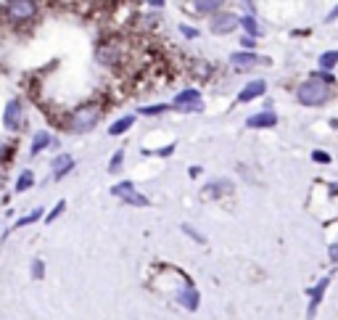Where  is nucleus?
Wrapping results in <instances>:
<instances>
[{"mask_svg":"<svg viewBox=\"0 0 338 320\" xmlns=\"http://www.w3.org/2000/svg\"><path fill=\"white\" fill-rule=\"evenodd\" d=\"M296 98H298V103H304V106H320V103H325L330 98V88H328L325 80L312 77L296 90Z\"/></svg>","mask_w":338,"mask_h":320,"instance_id":"f257e3e1","label":"nucleus"},{"mask_svg":"<svg viewBox=\"0 0 338 320\" xmlns=\"http://www.w3.org/2000/svg\"><path fill=\"white\" fill-rule=\"evenodd\" d=\"M98 117H100V109L96 106V103H84V106H80L72 114L69 130L72 133H88V130H92L98 125Z\"/></svg>","mask_w":338,"mask_h":320,"instance_id":"f03ea898","label":"nucleus"},{"mask_svg":"<svg viewBox=\"0 0 338 320\" xmlns=\"http://www.w3.org/2000/svg\"><path fill=\"white\" fill-rule=\"evenodd\" d=\"M111 193H114L116 199H124L127 204H132V206H148V199L135 191L132 183H119V185L111 188Z\"/></svg>","mask_w":338,"mask_h":320,"instance_id":"7ed1b4c3","label":"nucleus"},{"mask_svg":"<svg viewBox=\"0 0 338 320\" xmlns=\"http://www.w3.org/2000/svg\"><path fill=\"white\" fill-rule=\"evenodd\" d=\"M37 11L34 0H8V16L16 19V22H26L32 19Z\"/></svg>","mask_w":338,"mask_h":320,"instance_id":"20e7f679","label":"nucleus"},{"mask_svg":"<svg viewBox=\"0 0 338 320\" xmlns=\"http://www.w3.org/2000/svg\"><path fill=\"white\" fill-rule=\"evenodd\" d=\"M174 109L177 111H201L204 109L201 93L198 90H182L180 96L174 98Z\"/></svg>","mask_w":338,"mask_h":320,"instance_id":"39448f33","label":"nucleus"},{"mask_svg":"<svg viewBox=\"0 0 338 320\" xmlns=\"http://www.w3.org/2000/svg\"><path fill=\"white\" fill-rule=\"evenodd\" d=\"M3 125L8 130H16L18 125H22V101H8V106H6V117H3Z\"/></svg>","mask_w":338,"mask_h":320,"instance_id":"423d86ee","label":"nucleus"},{"mask_svg":"<svg viewBox=\"0 0 338 320\" xmlns=\"http://www.w3.org/2000/svg\"><path fill=\"white\" fill-rule=\"evenodd\" d=\"M238 27V19L232 16V14H222V16H217L212 22V32L214 35H228V32H232Z\"/></svg>","mask_w":338,"mask_h":320,"instance_id":"0eeeda50","label":"nucleus"},{"mask_svg":"<svg viewBox=\"0 0 338 320\" xmlns=\"http://www.w3.org/2000/svg\"><path fill=\"white\" fill-rule=\"evenodd\" d=\"M264 90H267V82H264V80H254V82H248L246 88L240 90L238 101H240V103H248V101H254V98H259Z\"/></svg>","mask_w":338,"mask_h":320,"instance_id":"6e6552de","label":"nucleus"},{"mask_svg":"<svg viewBox=\"0 0 338 320\" xmlns=\"http://www.w3.org/2000/svg\"><path fill=\"white\" fill-rule=\"evenodd\" d=\"M246 125L251 130H262V127H275L278 125V117L272 114V111H259V114H254L246 119Z\"/></svg>","mask_w":338,"mask_h":320,"instance_id":"1a4fd4ad","label":"nucleus"},{"mask_svg":"<svg viewBox=\"0 0 338 320\" xmlns=\"http://www.w3.org/2000/svg\"><path fill=\"white\" fill-rule=\"evenodd\" d=\"M230 61H232V67H236V69H251L254 64L259 61V56L251 53V51H238V53L230 56Z\"/></svg>","mask_w":338,"mask_h":320,"instance_id":"9d476101","label":"nucleus"},{"mask_svg":"<svg viewBox=\"0 0 338 320\" xmlns=\"http://www.w3.org/2000/svg\"><path fill=\"white\" fill-rule=\"evenodd\" d=\"M177 299H180V304L185 307V309H198V291H196L193 286H185L180 294H177Z\"/></svg>","mask_w":338,"mask_h":320,"instance_id":"9b49d317","label":"nucleus"},{"mask_svg":"<svg viewBox=\"0 0 338 320\" xmlns=\"http://www.w3.org/2000/svg\"><path fill=\"white\" fill-rule=\"evenodd\" d=\"M69 169H74V159L69 154H61L58 159H53V177H56V180H61Z\"/></svg>","mask_w":338,"mask_h":320,"instance_id":"f8f14e48","label":"nucleus"},{"mask_svg":"<svg viewBox=\"0 0 338 320\" xmlns=\"http://www.w3.org/2000/svg\"><path fill=\"white\" fill-rule=\"evenodd\" d=\"M328 283H330V278H322L320 283H317V286L312 288V304H309V315H314V312H317V304H320V299H322V294H325Z\"/></svg>","mask_w":338,"mask_h":320,"instance_id":"ddd939ff","label":"nucleus"},{"mask_svg":"<svg viewBox=\"0 0 338 320\" xmlns=\"http://www.w3.org/2000/svg\"><path fill=\"white\" fill-rule=\"evenodd\" d=\"M50 140H53V138H50V133L40 130V133L34 135V143H32V151H30V154H32V156H37V154L42 151V148H48V146H50Z\"/></svg>","mask_w":338,"mask_h":320,"instance_id":"4468645a","label":"nucleus"},{"mask_svg":"<svg viewBox=\"0 0 338 320\" xmlns=\"http://www.w3.org/2000/svg\"><path fill=\"white\" fill-rule=\"evenodd\" d=\"M32 185H34V175H32V169H24V172L18 175V180H16V193L30 191Z\"/></svg>","mask_w":338,"mask_h":320,"instance_id":"2eb2a0df","label":"nucleus"},{"mask_svg":"<svg viewBox=\"0 0 338 320\" xmlns=\"http://www.w3.org/2000/svg\"><path fill=\"white\" fill-rule=\"evenodd\" d=\"M132 125H135V117H122L119 122H114V125L108 127V135H122V133H127Z\"/></svg>","mask_w":338,"mask_h":320,"instance_id":"dca6fc26","label":"nucleus"},{"mask_svg":"<svg viewBox=\"0 0 338 320\" xmlns=\"http://www.w3.org/2000/svg\"><path fill=\"white\" fill-rule=\"evenodd\" d=\"M336 64H338V51H328V53L320 56V67H322L325 72H330Z\"/></svg>","mask_w":338,"mask_h":320,"instance_id":"f3484780","label":"nucleus"},{"mask_svg":"<svg viewBox=\"0 0 338 320\" xmlns=\"http://www.w3.org/2000/svg\"><path fill=\"white\" fill-rule=\"evenodd\" d=\"M222 3L224 0H196V8H198L201 14H212V11H217Z\"/></svg>","mask_w":338,"mask_h":320,"instance_id":"a211bd4d","label":"nucleus"},{"mask_svg":"<svg viewBox=\"0 0 338 320\" xmlns=\"http://www.w3.org/2000/svg\"><path fill=\"white\" fill-rule=\"evenodd\" d=\"M238 24H243V30H246L251 37H259V24H256V19H254V16H243Z\"/></svg>","mask_w":338,"mask_h":320,"instance_id":"6ab92c4d","label":"nucleus"},{"mask_svg":"<svg viewBox=\"0 0 338 320\" xmlns=\"http://www.w3.org/2000/svg\"><path fill=\"white\" fill-rule=\"evenodd\" d=\"M169 106H164V103H158V106H143L138 111V114H146V117H154V114H164Z\"/></svg>","mask_w":338,"mask_h":320,"instance_id":"aec40b11","label":"nucleus"},{"mask_svg":"<svg viewBox=\"0 0 338 320\" xmlns=\"http://www.w3.org/2000/svg\"><path fill=\"white\" fill-rule=\"evenodd\" d=\"M40 217H42V212L37 209V212H32V214H26V217H22V220H18V222H16V228H24V225H30V222H37Z\"/></svg>","mask_w":338,"mask_h":320,"instance_id":"412c9836","label":"nucleus"},{"mask_svg":"<svg viewBox=\"0 0 338 320\" xmlns=\"http://www.w3.org/2000/svg\"><path fill=\"white\" fill-rule=\"evenodd\" d=\"M64 206H66V201H58V204H56V209H50L48 214H45V222H53V220L64 212Z\"/></svg>","mask_w":338,"mask_h":320,"instance_id":"4be33fe9","label":"nucleus"},{"mask_svg":"<svg viewBox=\"0 0 338 320\" xmlns=\"http://www.w3.org/2000/svg\"><path fill=\"white\" fill-rule=\"evenodd\" d=\"M42 275H45V265H42V259H34V262H32V278L40 280Z\"/></svg>","mask_w":338,"mask_h":320,"instance_id":"5701e85b","label":"nucleus"},{"mask_svg":"<svg viewBox=\"0 0 338 320\" xmlns=\"http://www.w3.org/2000/svg\"><path fill=\"white\" fill-rule=\"evenodd\" d=\"M122 159H124V151H116L114 156H111V164H108V172H116V169L122 167Z\"/></svg>","mask_w":338,"mask_h":320,"instance_id":"b1692460","label":"nucleus"},{"mask_svg":"<svg viewBox=\"0 0 338 320\" xmlns=\"http://www.w3.org/2000/svg\"><path fill=\"white\" fill-rule=\"evenodd\" d=\"M220 191H222V193L230 191V183H212V188H206V193H212V196L220 193Z\"/></svg>","mask_w":338,"mask_h":320,"instance_id":"393cba45","label":"nucleus"},{"mask_svg":"<svg viewBox=\"0 0 338 320\" xmlns=\"http://www.w3.org/2000/svg\"><path fill=\"white\" fill-rule=\"evenodd\" d=\"M312 159L320 164H330V154H325V151H312Z\"/></svg>","mask_w":338,"mask_h":320,"instance_id":"a878e982","label":"nucleus"},{"mask_svg":"<svg viewBox=\"0 0 338 320\" xmlns=\"http://www.w3.org/2000/svg\"><path fill=\"white\" fill-rule=\"evenodd\" d=\"M180 32L185 37H190V40H193V37H198V30H193V27H188V24H180Z\"/></svg>","mask_w":338,"mask_h":320,"instance_id":"bb28decb","label":"nucleus"},{"mask_svg":"<svg viewBox=\"0 0 338 320\" xmlns=\"http://www.w3.org/2000/svg\"><path fill=\"white\" fill-rule=\"evenodd\" d=\"M254 40H256V37H240V45H243V48H254Z\"/></svg>","mask_w":338,"mask_h":320,"instance_id":"cd10ccee","label":"nucleus"},{"mask_svg":"<svg viewBox=\"0 0 338 320\" xmlns=\"http://www.w3.org/2000/svg\"><path fill=\"white\" fill-rule=\"evenodd\" d=\"M336 19H338V6H336V8H333V11L328 14V16H325V22H336Z\"/></svg>","mask_w":338,"mask_h":320,"instance_id":"c85d7f7f","label":"nucleus"},{"mask_svg":"<svg viewBox=\"0 0 338 320\" xmlns=\"http://www.w3.org/2000/svg\"><path fill=\"white\" fill-rule=\"evenodd\" d=\"M172 151H174V146H166V148H162V151H156V154H158V156H169Z\"/></svg>","mask_w":338,"mask_h":320,"instance_id":"c756f323","label":"nucleus"},{"mask_svg":"<svg viewBox=\"0 0 338 320\" xmlns=\"http://www.w3.org/2000/svg\"><path fill=\"white\" fill-rule=\"evenodd\" d=\"M330 259H333V262H338V243H336V246L330 249Z\"/></svg>","mask_w":338,"mask_h":320,"instance_id":"7c9ffc66","label":"nucleus"},{"mask_svg":"<svg viewBox=\"0 0 338 320\" xmlns=\"http://www.w3.org/2000/svg\"><path fill=\"white\" fill-rule=\"evenodd\" d=\"M6 154H8V146H6V143H0V159H3Z\"/></svg>","mask_w":338,"mask_h":320,"instance_id":"2f4dec72","label":"nucleus"},{"mask_svg":"<svg viewBox=\"0 0 338 320\" xmlns=\"http://www.w3.org/2000/svg\"><path fill=\"white\" fill-rule=\"evenodd\" d=\"M148 3H151V6H158V8H162V6L166 3V0H148Z\"/></svg>","mask_w":338,"mask_h":320,"instance_id":"473e14b6","label":"nucleus"}]
</instances>
